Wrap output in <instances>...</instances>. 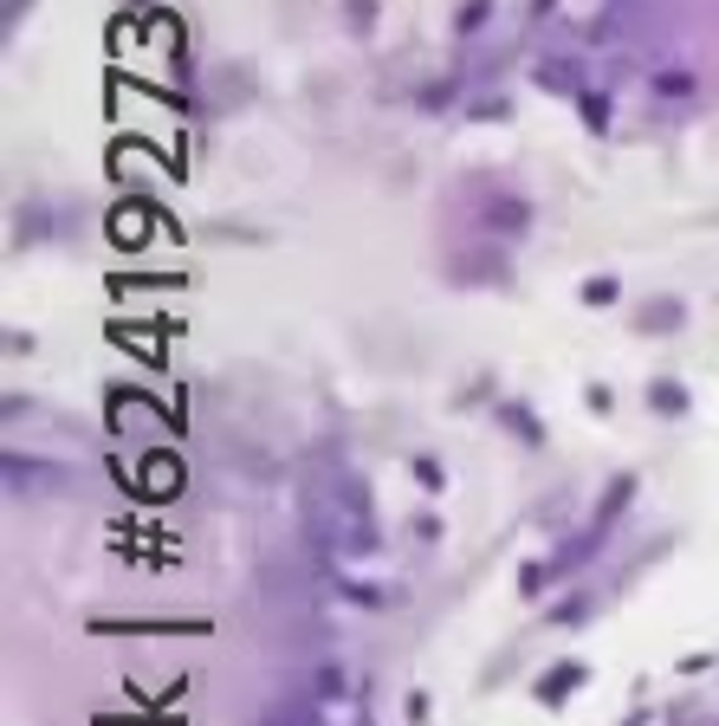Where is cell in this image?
<instances>
[{
    "instance_id": "obj_1",
    "label": "cell",
    "mask_w": 719,
    "mask_h": 726,
    "mask_svg": "<svg viewBox=\"0 0 719 726\" xmlns=\"http://www.w3.org/2000/svg\"><path fill=\"white\" fill-rule=\"evenodd\" d=\"M305 538L311 558L338 565V558H363L376 552V512H369V487L357 467H318L305 474Z\"/></svg>"
},
{
    "instance_id": "obj_2",
    "label": "cell",
    "mask_w": 719,
    "mask_h": 726,
    "mask_svg": "<svg viewBox=\"0 0 719 726\" xmlns=\"http://www.w3.org/2000/svg\"><path fill=\"white\" fill-rule=\"evenodd\" d=\"M538 84H551V91H577V59H551V66H538Z\"/></svg>"
}]
</instances>
